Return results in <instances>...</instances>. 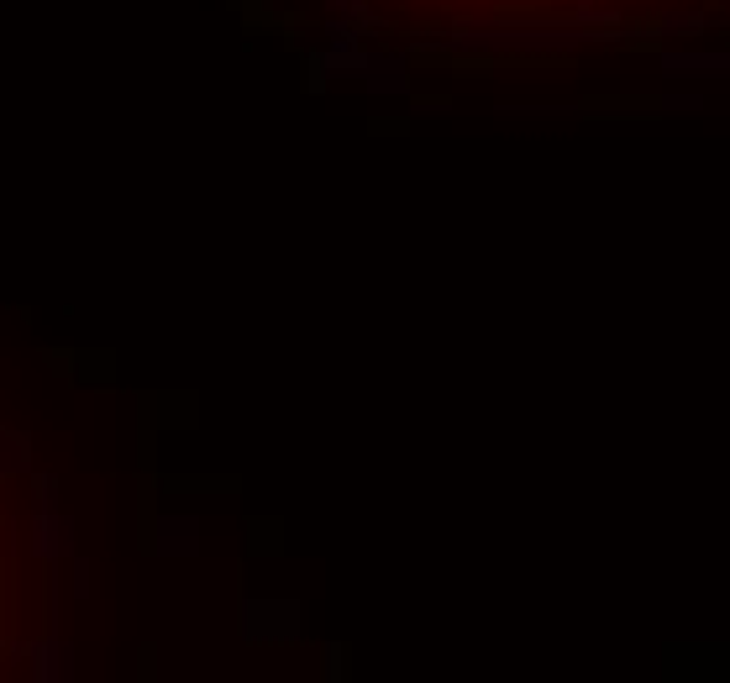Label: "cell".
Wrapping results in <instances>:
<instances>
[{"mask_svg":"<svg viewBox=\"0 0 730 683\" xmlns=\"http://www.w3.org/2000/svg\"><path fill=\"white\" fill-rule=\"evenodd\" d=\"M48 536L27 462L0 447V673H21L43 652L53 621L48 599Z\"/></svg>","mask_w":730,"mask_h":683,"instance_id":"cell-1","label":"cell"}]
</instances>
